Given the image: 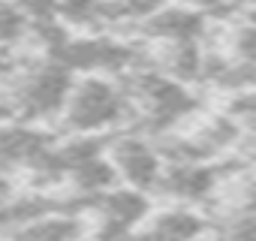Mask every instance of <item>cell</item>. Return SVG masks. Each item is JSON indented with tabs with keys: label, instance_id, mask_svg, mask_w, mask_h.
I'll use <instances>...</instances> for the list:
<instances>
[{
	"label": "cell",
	"instance_id": "6da1fadb",
	"mask_svg": "<svg viewBox=\"0 0 256 241\" xmlns=\"http://www.w3.org/2000/svg\"><path fill=\"white\" fill-rule=\"evenodd\" d=\"M120 88L130 100L133 114L142 118V127L157 136L178 130L184 120H190L202 108V100L190 90V84H181L145 66L126 70V82Z\"/></svg>",
	"mask_w": 256,
	"mask_h": 241
},
{
	"label": "cell",
	"instance_id": "7a4b0ae2",
	"mask_svg": "<svg viewBox=\"0 0 256 241\" xmlns=\"http://www.w3.org/2000/svg\"><path fill=\"white\" fill-rule=\"evenodd\" d=\"M60 114L72 133L90 136V133H100V130L120 124L124 118L133 114V108H130V100H126L120 84H114L106 76L90 72L82 82L70 84V94H66Z\"/></svg>",
	"mask_w": 256,
	"mask_h": 241
},
{
	"label": "cell",
	"instance_id": "3957f363",
	"mask_svg": "<svg viewBox=\"0 0 256 241\" xmlns=\"http://www.w3.org/2000/svg\"><path fill=\"white\" fill-rule=\"evenodd\" d=\"M220 184L217 163H190V160H163L157 184L151 193L169 199L172 205H208Z\"/></svg>",
	"mask_w": 256,
	"mask_h": 241
},
{
	"label": "cell",
	"instance_id": "277c9868",
	"mask_svg": "<svg viewBox=\"0 0 256 241\" xmlns=\"http://www.w3.org/2000/svg\"><path fill=\"white\" fill-rule=\"evenodd\" d=\"M96 211V241H126L133 229L145 223L151 214V199L133 187H112L94 196Z\"/></svg>",
	"mask_w": 256,
	"mask_h": 241
},
{
	"label": "cell",
	"instance_id": "5b68a950",
	"mask_svg": "<svg viewBox=\"0 0 256 241\" xmlns=\"http://www.w3.org/2000/svg\"><path fill=\"white\" fill-rule=\"evenodd\" d=\"M106 157L118 175V181H124L126 187L151 193L157 184V175L163 169V157L157 151V145L145 136H120L106 148Z\"/></svg>",
	"mask_w": 256,
	"mask_h": 241
},
{
	"label": "cell",
	"instance_id": "8992f818",
	"mask_svg": "<svg viewBox=\"0 0 256 241\" xmlns=\"http://www.w3.org/2000/svg\"><path fill=\"white\" fill-rule=\"evenodd\" d=\"M70 84H72V76L60 64L34 70L24 78V84L18 88V108H22V114L30 118V120L34 118L60 114L64 102H66V94H70Z\"/></svg>",
	"mask_w": 256,
	"mask_h": 241
},
{
	"label": "cell",
	"instance_id": "52a82bcc",
	"mask_svg": "<svg viewBox=\"0 0 256 241\" xmlns=\"http://www.w3.org/2000/svg\"><path fill=\"white\" fill-rule=\"evenodd\" d=\"M208 24H211L208 12L172 4V6H160L157 12L142 18L139 22V34L148 42H184V40L202 42Z\"/></svg>",
	"mask_w": 256,
	"mask_h": 241
},
{
	"label": "cell",
	"instance_id": "ba28073f",
	"mask_svg": "<svg viewBox=\"0 0 256 241\" xmlns=\"http://www.w3.org/2000/svg\"><path fill=\"white\" fill-rule=\"evenodd\" d=\"M214 211H244L256 214V172H226L220 175V184L214 196L208 199Z\"/></svg>",
	"mask_w": 256,
	"mask_h": 241
},
{
	"label": "cell",
	"instance_id": "9c48e42d",
	"mask_svg": "<svg viewBox=\"0 0 256 241\" xmlns=\"http://www.w3.org/2000/svg\"><path fill=\"white\" fill-rule=\"evenodd\" d=\"M211 241H256V214L244 211H217L208 217Z\"/></svg>",
	"mask_w": 256,
	"mask_h": 241
},
{
	"label": "cell",
	"instance_id": "30bf717a",
	"mask_svg": "<svg viewBox=\"0 0 256 241\" xmlns=\"http://www.w3.org/2000/svg\"><path fill=\"white\" fill-rule=\"evenodd\" d=\"M226 36L217 46L220 52H226L229 58H235L238 64L256 66V18H241L235 24H223Z\"/></svg>",
	"mask_w": 256,
	"mask_h": 241
},
{
	"label": "cell",
	"instance_id": "8fae6325",
	"mask_svg": "<svg viewBox=\"0 0 256 241\" xmlns=\"http://www.w3.org/2000/svg\"><path fill=\"white\" fill-rule=\"evenodd\" d=\"M82 223L72 217H46L24 229L22 241H78Z\"/></svg>",
	"mask_w": 256,
	"mask_h": 241
},
{
	"label": "cell",
	"instance_id": "7c38bea8",
	"mask_svg": "<svg viewBox=\"0 0 256 241\" xmlns=\"http://www.w3.org/2000/svg\"><path fill=\"white\" fill-rule=\"evenodd\" d=\"M22 30H24V16L10 4H0V46L18 40Z\"/></svg>",
	"mask_w": 256,
	"mask_h": 241
}]
</instances>
